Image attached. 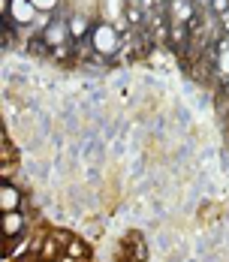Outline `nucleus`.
Here are the masks:
<instances>
[{
	"label": "nucleus",
	"mask_w": 229,
	"mask_h": 262,
	"mask_svg": "<svg viewBox=\"0 0 229 262\" xmlns=\"http://www.w3.org/2000/svg\"><path fill=\"white\" fill-rule=\"evenodd\" d=\"M217 70L229 76V46H226V42L220 46V60H217Z\"/></svg>",
	"instance_id": "1a4fd4ad"
},
{
	"label": "nucleus",
	"mask_w": 229,
	"mask_h": 262,
	"mask_svg": "<svg viewBox=\"0 0 229 262\" xmlns=\"http://www.w3.org/2000/svg\"><path fill=\"white\" fill-rule=\"evenodd\" d=\"M172 18H175L178 25H190V21L196 18L193 0H172Z\"/></svg>",
	"instance_id": "423d86ee"
},
{
	"label": "nucleus",
	"mask_w": 229,
	"mask_h": 262,
	"mask_svg": "<svg viewBox=\"0 0 229 262\" xmlns=\"http://www.w3.org/2000/svg\"><path fill=\"white\" fill-rule=\"evenodd\" d=\"M127 18L133 25H139V21H142V12H139V9H127Z\"/></svg>",
	"instance_id": "ddd939ff"
},
{
	"label": "nucleus",
	"mask_w": 229,
	"mask_h": 262,
	"mask_svg": "<svg viewBox=\"0 0 229 262\" xmlns=\"http://www.w3.org/2000/svg\"><path fill=\"white\" fill-rule=\"evenodd\" d=\"M64 253L67 256H73V259H78V262H88L91 259V250H88V244L85 241H78V238H67V244H64Z\"/></svg>",
	"instance_id": "0eeeda50"
},
{
	"label": "nucleus",
	"mask_w": 229,
	"mask_h": 262,
	"mask_svg": "<svg viewBox=\"0 0 229 262\" xmlns=\"http://www.w3.org/2000/svg\"><path fill=\"white\" fill-rule=\"evenodd\" d=\"M226 97H229V81H226Z\"/></svg>",
	"instance_id": "4468645a"
},
{
	"label": "nucleus",
	"mask_w": 229,
	"mask_h": 262,
	"mask_svg": "<svg viewBox=\"0 0 229 262\" xmlns=\"http://www.w3.org/2000/svg\"><path fill=\"white\" fill-rule=\"evenodd\" d=\"M145 256H148V253H145V244H142V241H133V259L145 262Z\"/></svg>",
	"instance_id": "9b49d317"
},
{
	"label": "nucleus",
	"mask_w": 229,
	"mask_h": 262,
	"mask_svg": "<svg viewBox=\"0 0 229 262\" xmlns=\"http://www.w3.org/2000/svg\"><path fill=\"white\" fill-rule=\"evenodd\" d=\"M211 9H214V12H226L229 0H211Z\"/></svg>",
	"instance_id": "f8f14e48"
},
{
	"label": "nucleus",
	"mask_w": 229,
	"mask_h": 262,
	"mask_svg": "<svg viewBox=\"0 0 229 262\" xmlns=\"http://www.w3.org/2000/svg\"><path fill=\"white\" fill-rule=\"evenodd\" d=\"M67 27H70V36H73V39H81V36H88V33H91V27H94V25H91L81 12H76V15H70V18H67Z\"/></svg>",
	"instance_id": "6e6552de"
},
{
	"label": "nucleus",
	"mask_w": 229,
	"mask_h": 262,
	"mask_svg": "<svg viewBox=\"0 0 229 262\" xmlns=\"http://www.w3.org/2000/svg\"><path fill=\"white\" fill-rule=\"evenodd\" d=\"M27 232V214L6 211L3 214V238H22Z\"/></svg>",
	"instance_id": "20e7f679"
},
{
	"label": "nucleus",
	"mask_w": 229,
	"mask_h": 262,
	"mask_svg": "<svg viewBox=\"0 0 229 262\" xmlns=\"http://www.w3.org/2000/svg\"><path fill=\"white\" fill-rule=\"evenodd\" d=\"M43 39L49 42L51 49H57V46H67L73 36H70V27H67V21H54V25H49L46 30H43Z\"/></svg>",
	"instance_id": "39448f33"
},
{
	"label": "nucleus",
	"mask_w": 229,
	"mask_h": 262,
	"mask_svg": "<svg viewBox=\"0 0 229 262\" xmlns=\"http://www.w3.org/2000/svg\"><path fill=\"white\" fill-rule=\"evenodd\" d=\"M22 202H25V193L15 184L12 181L0 184V208H3V214L6 211H22Z\"/></svg>",
	"instance_id": "7ed1b4c3"
},
{
	"label": "nucleus",
	"mask_w": 229,
	"mask_h": 262,
	"mask_svg": "<svg viewBox=\"0 0 229 262\" xmlns=\"http://www.w3.org/2000/svg\"><path fill=\"white\" fill-rule=\"evenodd\" d=\"M33 6H36L39 12H54V9L60 6V0H33Z\"/></svg>",
	"instance_id": "9d476101"
},
{
	"label": "nucleus",
	"mask_w": 229,
	"mask_h": 262,
	"mask_svg": "<svg viewBox=\"0 0 229 262\" xmlns=\"http://www.w3.org/2000/svg\"><path fill=\"white\" fill-rule=\"evenodd\" d=\"M3 15H6V21L15 27H27L36 15H39V9L33 6V0H9L6 3V9H3Z\"/></svg>",
	"instance_id": "f03ea898"
},
{
	"label": "nucleus",
	"mask_w": 229,
	"mask_h": 262,
	"mask_svg": "<svg viewBox=\"0 0 229 262\" xmlns=\"http://www.w3.org/2000/svg\"><path fill=\"white\" fill-rule=\"evenodd\" d=\"M88 39H91V49L100 54V57H112V54L121 49V33H118V27L109 25V21H94Z\"/></svg>",
	"instance_id": "f257e3e1"
}]
</instances>
